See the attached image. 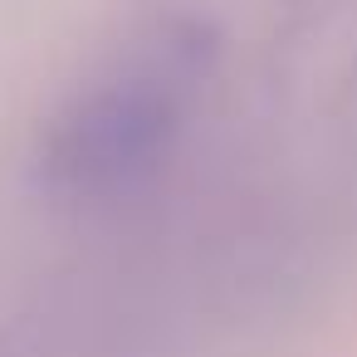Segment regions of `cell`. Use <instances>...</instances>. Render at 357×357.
<instances>
[{
    "label": "cell",
    "mask_w": 357,
    "mask_h": 357,
    "mask_svg": "<svg viewBox=\"0 0 357 357\" xmlns=\"http://www.w3.org/2000/svg\"><path fill=\"white\" fill-rule=\"evenodd\" d=\"M206 79L196 30H162L84 89L45 137V181L59 196H113L142 181L186 128Z\"/></svg>",
    "instance_id": "6da1fadb"
}]
</instances>
